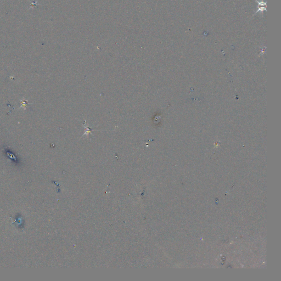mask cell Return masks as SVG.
<instances>
[{
    "label": "cell",
    "instance_id": "6da1fadb",
    "mask_svg": "<svg viewBox=\"0 0 281 281\" xmlns=\"http://www.w3.org/2000/svg\"><path fill=\"white\" fill-rule=\"evenodd\" d=\"M256 2H258V10L257 12H255V13H254V16H255L256 14H257L258 12L263 13L265 11H267V10H266L267 2H264L263 1H258V0H256Z\"/></svg>",
    "mask_w": 281,
    "mask_h": 281
}]
</instances>
